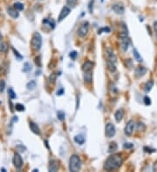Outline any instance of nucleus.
<instances>
[{
    "mask_svg": "<svg viewBox=\"0 0 157 172\" xmlns=\"http://www.w3.org/2000/svg\"><path fill=\"white\" fill-rule=\"evenodd\" d=\"M122 164V157L120 154H114L111 155L105 161L104 163V169L107 171H113L118 169Z\"/></svg>",
    "mask_w": 157,
    "mask_h": 172,
    "instance_id": "nucleus-1",
    "label": "nucleus"
},
{
    "mask_svg": "<svg viewBox=\"0 0 157 172\" xmlns=\"http://www.w3.org/2000/svg\"><path fill=\"white\" fill-rule=\"evenodd\" d=\"M81 160L78 155H72L69 160V170L73 172H77L81 169Z\"/></svg>",
    "mask_w": 157,
    "mask_h": 172,
    "instance_id": "nucleus-2",
    "label": "nucleus"
},
{
    "mask_svg": "<svg viewBox=\"0 0 157 172\" xmlns=\"http://www.w3.org/2000/svg\"><path fill=\"white\" fill-rule=\"evenodd\" d=\"M42 46V36L39 32H35L31 40V47L33 50L39 51Z\"/></svg>",
    "mask_w": 157,
    "mask_h": 172,
    "instance_id": "nucleus-3",
    "label": "nucleus"
},
{
    "mask_svg": "<svg viewBox=\"0 0 157 172\" xmlns=\"http://www.w3.org/2000/svg\"><path fill=\"white\" fill-rule=\"evenodd\" d=\"M128 33L122 32H120V34L119 36L120 43V48L123 51H127L129 45H130V39L128 38Z\"/></svg>",
    "mask_w": 157,
    "mask_h": 172,
    "instance_id": "nucleus-4",
    "label": "nucleus"
},
{
    "mask_svg": "<svg viewBox=\"0 0 157 172\" xmlns=\"http://www.w3.org/2000/svg\"><path fill=\"white\" fill-rule=\"evenodd\" d=\"M88 31H89V23L84 22L80 25L78 31H77V34L80 38H84L87 35Z\"/></svg>",
    "mask_w": 157,
    "mask_h": 172,
    "instance_id": "nucleus-5",
    "label": "nucleus"
},
{
    "mask_svg": "<svg viewBox=\"0 0 157 172\" xmlns=\"http://www.w3.org/2000/svg\"><path fill=\"white\" fill-rule=\"evenodd\" d=\"M115 132H116L115 126L113 124L108 123V124H106V126H105V135H106L107 137L112 138L113 136H114Z\"/></svg>",
    "mask_w": 157,
    "mask_h": 172,
    "instance_id": "nucleus-6",
    "label": "nucleus"
},
{
    "mask_svg": "<svg viewBox=\"0 0 157 172\" xmlns=\"http://www.w3.org/2000/svg\"><path fill=\"white\" fill-rule=\"evenodd\" d=\"M12 163H13L14 167L17 169H21V168L23 167V164H24L23 158L21 157V156L18 153H15L14 154L13 159H12Z\"/></svg>",
    "mask_w": 157,
    "mask_h": 172,
    "instance_id": "nucleus-7",
    "label": "nucleus"
},
{
    "mask_svg": "<svg viewBox=\"0 0 157 172\" xmlns=\"http://www.w3.org/2000/svg\"><path fill=\"white\" fill-rule=\"evenodd\" d=\"M70 13H71V9H70V7H68V6H64V7L62 8V10H61V11H60V13H59V16H58V22L63 21Z\"/></svg>",
    "mask_w": 157,
    "mask_h": 172,
    "instance_id": "nucleus-8",
    "label": "nucleus"
},
{
    "mask_svg": "<svg viewBox=\"0 0 157 172\" xmlns=\"http://www.w3.org/2000/svg\"><path fill=\"white\" fill-rule=\"evenodd\" d=\"M135 126V122H134L133 120H130L127 124H126V127H125V129H124L125 134L127 135L128 136H130L133 134V132H134Z\"/></svg>",
    "mask_w": 157,
    "mask_h": 172,
    "instance_id": "nucleus-9",
    "label": "nucleus"
},
{
    "mask_svg": "<svg viewBox=\"0 0 157 172\" xmlns=\"http://www.w3.org/2000/svg\"><path fill=\"white\" fill-rule=\"evenodd\" d=\"M106 55H107V61H110V62L116 64L117 57H116V55L114 54V50L111 48H107L106 50Z\"/></svg>",
    "mask_w": 157,
    "mask_h": 172,
    "instance_id": "nucleus-10",
    "label": "nucleus"
},
{
    "mask_svg": "<svg viewBox=\"0 0 157 172\" xmlns=\"http://www.w3.org/2000/svg\"><path fill=\"white\" fill-rule=\"evenodd\" d=\"M112 10L114 11V13H116L118 15H123L124 12H125V7H124V5H121V4H119V3L114 4L112 5Z\"/></svg>",
    "mask_w": 157,
    "mask_h": 172,
    "instance_id": "nucleus-11",
    "label": "nucleus"
},
{
    "mask_svg": "<svg viewBox=\"0 0 157 172\" xmlns=\"http://www.w3.org/2000/svg\"><path fill=\"white\" fill-rule=\"evenodd\" d=\"M147 70L146 67H144V66H137L135 68V73L136 77H141L147 73Z\"/></svg>",
    "mask_w": 157,
    "mask_h": 172,
    "instance_id": "nucleus-12",
    "label": "nucleus"
},
{
    "mask_svg": "<svg viewBox=\"0 0 157 172\" xmlns=\"http://www.w3.org/2000/svg\"><path fill=\"white\" fill-rule=\"evenodd\" d=\"M58 169V162L56 160H51L48 166V170L51 172H55Z\"/></svg>",
    "mask_w": 157,
    "mask_h": 172,
    "instance_id": "nucleus-13",
    "label": "nucleus"
},
{
    "mask_svg": "<svg viewBox=\"0 0 157 172\" xmlns=\"http://www.w3.org/2000/svg\"><path fill=\"white\" fill-rule=\"evenodd\" d=\"M7 13L9 14V16L14 19L18 18L19 17V11H18L14 7H9L7 9Z\"/></svg>",
    "mask_w": 157,
    "mask_h": 172,
    "instance_id": "nucleus-14",
    "label": "nucleus"
},
{
    "mask_svg": "<svg viewBox=\"0 0 157 172\" xmlns=\"http://www.w3.org/2000/svg\"><path fill=\"white\" fill-rule=\"evenodd\" d=\"M92 68H93V63H92L91 61H86L82 65V71H83V72L92 71Z\"/></svg>",
    "mask_w": 157,
    "mask_h": 172,
    "instance_id": "nucleus-15",
    "label": "nucleus"
},
{
    "mask_svg": "<svg viewBox=\"0 0 157 172\" xmlns=\"http://www.w3.org/2000/svg\"><path fill=\"white\" fill-rule=\"evenodd\" d=\"M123 117H124V110L122 109H120V110L115 111L114 118H115L116 122H120L123 119Z\"/></svg>",
    "mask_w": 157,
    "mask_h": 172,
    "instance_id": "nucleus-16",
    "label": "nucleus"
},
{
    "mask_svg": "<svg viewBox=\"0 0 157 172\" xmlns=\"http://www.w3.org/2000/svg\"><path fill=\"white\" fill-rule=\"evenodd\" d=\"M29 126H30L31 130L33 131L34 134H36V135H40V130H39V126H38L35 123L30 122V123H29Z\"/></svg>",
    "mask_w": 157,
    "mask_h": 172,
    "instance_id": "nucleus-17",
    "label": "nucleus"
},
{
    "mask_svg": "<svg viewBox=\"0 0 157 172\" xmlns=\"http://www.w3.org/2000/svg\"><path fill=\"white\" fill-rule=\"evenodd\" d=\"M83 77H84V80H85V82H86V83H91L92 81V71L84 72Z\"/></svg>",
    "mask_w": 157,
    "mask_h": 172,
    "instance_id": "nucleus-18",
    "label": "nucleus"
},
{
    "mask_svg": "<svg viewBox=\"0 0 157 172\" xmlns=\"http://www.w3.org/2000/svg\"><path fill=\"white\" fill-rule=\"evenodd\" d=\"M153 86H154V81L153 80H149L148 82H147L145 83V85H144V91H145V92L146 93L149 92L152 90Z\"/></svg>",
    "mask_w": 157,
    "mask_h": 172,
    "instance_id": "nucleus-19",
    "label": "nucleus"
},
{
    "mask_svg": "<svg viewBox=\"0 0 157 172\" xmlns=\"http://www.w3.org/2000/svg\"><path fill=\"white\" fill-rule=\"evenodd\" d=\"M85 137L82 136V135H78V136H74V142L76 143H78V144L80 145H82L83 143L85 142Z\"/></svg>",
    "mask_w": 157,
    "mask_h": 172,
    "instance_id": "nucleus-20",
    "label": "nucleus"
},
{
    "mask_svg": "<svg viewBox=\"0 0 157 172\" xmlns=\"http://www.w3.org/2000/svg\"><path fill=\"white\" fill-rule=\"evenodd\" d=\"M36 86H37V83H36V81L31 80V81H30L29 83H27V84H26V88H27V90H29V91H33V90L36 88Z\"/></svg>",
    "mask_w": 157,
    "mask_h": 172,
    "instance_id": "nucleus-21",
    "label": "nucleus"
},
{
    "mask_svg": "<svg viewBox=\"0 0 157 172\" xmlns=\"http://www.w3.org/2000/svg\"><path fill=\"white\" fill-rule=\"evenodd\" d=\"M117 150H118V145H117V143L114 142H110L109 147H108V152H109V153H114V152H115Z\"/></svg>",
    "mask_w": 157,
    "mask_h": 172,
    "instance_id": "nucleus-22",
    "label": "nucleus"
},
{
    "mask_svg": "<svg viewBox=\"0 0 157 172\" xmlns=\"http://www.w3.org/2000/svg\"><path fill=\"white\" fill-rule=\"evenodd\" d=\"M43 24H47L51 29H54V27H55V22H54L53 19H50V18L44 19V20H43Z\"/></svg>",
    "mask_w": 157,
    "mask_h": 172,
    "instance_id": "nucleus-23",
    "label": "nucleus"
},
{
    "mask_svg": "<svg viewBox=\"0 0 157 172\" xmlns=\"http://www.w3.org/2000/svg\"><path fill=\"white\" fill-rule=\"evenodd\" d=\"M107 69L111 71V72H115L116 71V64L110 62V61H107Z\"/></svg>",
    "mask_w": 157,
    "mask_h": 172,
    "instance_id": "nucleus-24",
    "label": "nucleus"
},
{
    "mask_svg": "<svg viewBox=\"0 0 157 172\" xmlns=\"http://www.w3.org/2000/svg\"><path fill=\"white\" fill-rule=\"evenodd\" d=\"M133 55H134V57H135V60H137L138 62H141V61H142L141 56L140 55L139 51H138L135 48H134V50H133Z\"/></svg>",
    "mask_w": 157,
    "mask_h": 172,
    "instance_id": "nucleus-25",
    "label": "nucleus"
},
{
    "mask_svg": "<svg viewBox=\"0 0 157 172\" xmlns=\"http://www.w3.org/2000/svg\"><path fill=\"white\" fill-rule=\"evenodd\" d=\"M13 7H14L18 11H23V10L24 9V5L22 3H20V2H16V3L13 5Z\"/></svg>",
    "mask_w": 157,
    "mask_h": 172,
    "instance_id": "nucleus-26",
    "label": "nucleus"
},
{
    "mask_svg": "<svg viewBox=\"0 0 157 172\" xmlns=\"http://www.w3.org/2000/svg\"><path fill=\"white\" fill-rule=\"evenodd\" d=\"M31 69H33V66H31V64L30 63H24L22 71H23L24 72H29V71H31Z\"/></svg>",
    "mask_w": 157,
    "mask_h": 172,
    "instance_id": "nucleus-27",
    "label": "nucleus"
},
{
    "mask_svg": "<svg viewBox=\"0 0 157 172\" xmlns=\"http://www.w3.org/2000/svg\"><path fill=\"white\" fill-rule=\"evenodd\" d=\"M8 50V45L5 43H0V52L5 53Z\"/></svg>",
    "mask_w": 157,
    "mask_h": 172,
    "instance_id": "nucleus-28",
    "label": "nucleus"
},
{
    "mask_svg": "<svg viewBox=\"0 0 157 172\" xmlns=\"http://www.w3.org/2000/svg\"><path fill=\"white\" fill-rule=\"evenodd\" d=\"M136 129H137L138 131H144V130H146V125H145L143 123L139 122V123H137V124H136Z\"/></svg>",
    "mask_w": 157,
    "mask_h": 172,
    "instance_id": "nucleus-29",
    "label": "nucleus"
},
{
    "mask_svg": "<svg viewBox=\"0 0 157 172\" xmlns=\"http://www.w3.org/2000/svg\"><path fill=\"white\" fill-rule=\"evenodd\" d=\"M57 117H58V119L60 120V121H64L65 120V112L62 111V110H59L57 112Z\"/></svg>",
    "mask_w": 157,
    "mask_h": 172,
    "instance_id": "nucleus-30",
    "label": "nucleus"
},
{
    "mask_svg": "<svg viewBox=\"0 0 157 172\" xmlns=\"http://www.w3.org/2000/svg\"><path fill=\"white\" fill-rule=\"evenodd\" d=\"M78 3V0H67V4L69 7H75Z\"/></svg>",
    "mask_w": 157,
    "mask_h": 172,
    "instance_id": "nucleus-31",
    "label": "nucleus"
},
{
    "mask_svg": "<svg viewBox=\"0 0 157 172\" xmlns=\"http://www.w3.org/2000/svg\"><path fill=\"white\" fill-rule=\"evenodd\" d=\"M8 95H9V97L11 99H15L17 97V95L14 92V91H13L12 88H9V90H8Z\"/></svg>",
    "mask_w": 157,
    "mask_h": 172,
    "instance_id": "nucleus-32",
    "label": "nucleus"
},
{
    "mask_svg": "<svg viewBox=\"0 0 157 172\" xmlns=\"http://www.w3.org/2000/svg\"><path fill=\"white\" fill-rule=\"evenodd\" d=\"M12 51H13V53H14V56L17 57V59H18V60H19V61H20V60H22V59L24 58V56H23L21 54H19V52H18L17 50H15L14 48H12Z\"/></svg>",
    "mask_w": 157,
    "mask_h": 172,
    "instance_id": "nucleus-33",
    "label": "nucleus"
},
{
    "mask_svg": "<svg viewBox=\"0 0 157 172\" xmlns=\"http://www.w3.org/2000/svg\"><path fill=\"white\" fill-rule=\"evenodd\" d=\"M15 109H16V110H18V111H24V110H25L24 106L23 104H21V103H17V104L15 105Z\"/></svg>",
    "mask_w": 157,
    "mask_h": 172,
    "instance_id": "nucleus-34",
    "label": "nucleus"
},
{
    "mask_svg": "<svg viewBox=\"0 0 157 172\" xmlns=\"http://www.w3.org/2000/svg\"><path fill=\"white\" fill-rule=\"evenodd\" d=\"M5 80H0V92H3L5 89Z\"/></svg>",
    "mask_w": 157,
    "mask_h": 172,
    "instance_id": "nucleus-35",
    "label": "nucleus"
},
{
    "mask_svg": "<svg viewBox=\"0 0 157 172\" xmlns=\"http://www.w3.org/2000/svg\"><path fill=\"white\" fill-rule=\"evenodd\" d=\"M102 32H105L108 33V32H110V29H109L108 27H104V28H101V30H99V31H98V33H99V34H101V33H102Z\"/></svg>",
    "mask_w": 157,
    "mask_h": 172,
    "instance_id": "nucleus-36",
    "label": "nucleus"
},
{
    "mask_svg": "<svg viewBox=\"0 0 157 172\" xmlns=\"http://www.w3.org/2000/svg\"><path fill=\"white\" fill-rule=\"evenodd\" d=\"M77 56H78L77 51L73 50V51H71V52H70V57H71V58H72L73 60H75V59H76Z\"/></svg>",
    "mask_w": 157,
    "mask_h": 172,
    "instance_id": "nucleus-37",
    "label": "nucleus"
},
{
    "mask_svg": "<svg viewBox=\"0 0 157 172\" xmlns=\"http://www.w3.org/2000/svg\"><path fill=\"white\" fill-rule=\"evenodd\" d=\"M144 151L145 152H148V153H154V152H156V150L155 149H151L149 147H144Z\"/></svg>",
    "mask_w": 157,
    "mask_h": 172,
    "instance_id": "nucleus-38",
    "label": "nucleus"
},
{
    "mask_svg": "<svg viewBox=\"0 0 157 172\" xmlns=\"http://www.w3.org/2000/svg\"><path fill=\"white\" fill-rule=\"evenodd\" d=\"M133 146H134L133 143H131V142H126V143H124L123 148L124 149H132Z\"/></svg>",
    "mask_w": 157,
    "mask_h": 172,
    "instance_id": "nucleus-39",
    "label": "nucleus"
},
{
    "mask_svg": "<svg viewBox=\"0 0 157 172\" xmlns=\"http://www.w3.org/2000/svg\"><path fill=\"white\" fill-rule=\"evenodd\" d=\"M144 103H145L147 106L150 105V104H151V99H150V97H148L147 96H146V97H144Z\"/></svg>",
    "mask_w": 157,
    "mask_h": 172,
    "instance_id": "nucleus-40",
    "label": "nucleus"
},
{
    "mask_svg": "<svg viewBox=\"0 0 157 172\" xmlns=\"http://www.w3.org/2000/svg\"><path fill=\"white\" fill-rule=\"evenodd\" d=\"M41 56H37L36 58H35V64L39 66V67H40L41 66Z\"/></svg>",
    "mask_w": 157,
    "mask_h": 172,
    "instance_id": "nucleus-41",
    "label": "nucleus"
},
{
    "mask_svg": "<svg viewBox=\"0 0 157 172\" xmlns=\"http://www.w3.org/2000/svg\"><path fill=\"white\" fill-rule=\"evenodd\" d=\"M49 80H50V82L52 81V83H54V82H55V80H56V75H55L54 73L51 74V75H50V77H49Z\"/></svg>",
    "mask_w": 157,
    "mask_h": 172,
    "instance_id": "nucleus-42",
    "label": "nucleus"
},
{
    "mask_svg": "<svg viewBox=\"0 0 157 172\" xmlns=\"http://www.w3.org/2000/svg\"><path fill=\"white\" fill-rule=\"evenodd\" d=\"M16 149H17V150H20L19 151H21V152H24V151H25V150H26V149H25V147H24V146H23V145H18V146H17V147H16Z\"/></svg>",
    "mask_w": 157,
    "mask_h": 172,
    "instance_id": "nucleus-43",
    "label": "nucleus"
},
{
    "mask_svg": "<svg viewBox=\"0 0 157 172\" xmlns=\"http://www.w3.org/2000/svg\"><path fill=\"white\" fill-rule=\"evenodd\" d=\"M154 32H155V36L157 38V21L154 22Z\"/></svg>",
    "mask_w": 157,
    "mask_h": 172,
    "instance_id": "nucleus-44",
    "label": "nucleus"
},
{
    "mask_svg": "<svg viewBox=\"0 0 157 172\" xmlns=\"http://www.w3.org/2000/svg\"><path fill=\"white\" fill-rule=\"evenodd\" d=\"M153 170L157 172V160H156V161L154 163V164H153Z\"/></svg>",
    "mask_w": 157,
    "mask_h": 172,
    "instance_id": "nucleus-45",
    "label": "nucleus"
},
{
    "mask_svg": "<svg viewBox=\"0 0 157 172\" xmlns=\"http://www.w3.org/2000/svg\"><path fill=\"white\" fill-rule=\"evenodd\" d=\"M63 92H64V90L61 89L59 91H58V92H57V95H58V96H61V95L63 94Z\"/></svg>",
    "mask_w": 157,
    "mask_h": 172,
    "instance_id": "nucleus-46",
    "label": "nucleus"
},
{
    "mask_svg": "<svg viewBox=\"0 0 157 172\" xmlns=\"http://www.w3.org/2000/svg\"><path fill=\"white\" fill-rule=\"evenodd\" d=\"M2 38H3V36H2L1 32H0V41H1V40H2Z\"/></svg>",
    "mask_w": 157,
    "mask_h": 172,
    "instance_id": "nucleus-47",
    "label": "nucleus"
},
{
    "mask_svg": "<svg viewBox=\"0 0 157 172\" xmlns=\"http://www.w3.org/2000/svg\"><path fill=\"white\" fill-rule=\"evenodd\" d=\"M33 171H34V172H36V171H39V169H33Z\"/></svg>",
    "mask_w": 157,
    "mask_h": 172,
    "instance_id": "nucleus-48",
    "label": "nucleus"
},
{
    "mask_svg": "<svg viewBox=\"0 0 157 172\" xmlns=\"http://www.w3.org/2000/svg\"><path fill=\"white\" fill-rule=\"evenodd\" d=\"M1 170H3V171H6V170H5V169H4V168H3V169H1Z\"/></svg>",
    "mask_w": 157,
    "mask_h": 172,
    "instance_id": "nucleus-49",
    "label": "nucleus"
},
{
    "mask_svg": "<svg viewBox=\"0 0 157 172\" xmlns=\"http://www.w3.org/2000/svg\"><path fill=\"white\" fill-rule=\"evenodd\" d=\"M0 103H1V102H0Z\"/></svg>",
    "mask_w": 157,
    "mask_h": 172,
    "instance_id": "nucleus-50",
    "label": "nucleus"
}]
</instances>
